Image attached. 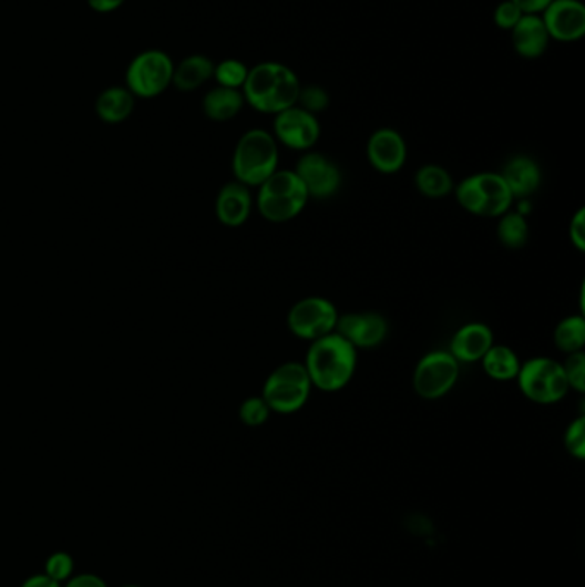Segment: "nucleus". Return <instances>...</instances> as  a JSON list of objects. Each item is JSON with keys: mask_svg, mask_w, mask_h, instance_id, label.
Listing matches in <instances>:
<instances>
[{"mask_svg": "<svg viewBox=\"0 0 585 587\" xmlns=\"http://www.w3.org/2000/svg\"><path fill=\"white\" fill-rule=\"evenodd\" d=\"M305 367L312 389L327 393L340 392L352 382L358 370V349L333 332L311 342Z\"/></svg>", "mask_w": 585, "mask_h": 587, "instance_id": "f257e3e1", "label": "nucleus"}, {"mask_svg": "<svg viewBox=\"0 0 585 587\" xmlns=\"http://www.w3.org/2000/svg\"><path fill=\"white\" fill-rule=\"evenodd\" d=\"M300 81L292 69L280 62H261L249 69L243 95L255 111L277 115L297 105Z\"/></svg>", "mask_w": 585, "mask_h": 587, "instance_id": "f03ea898", "label": "nucleus"}, {"mask_svg": "<svg viewBox=\"0 0 585 587\" xmlns=\"http://www.w3.org/2000/svg\"><path fill=\"white\" fill-rule=\"evenodd\" d=\"M233 171L237 183L258 189L278 171V143L265 130H249L234 150Z\"/></svg>", "mask_w": 585, "mask_h": 587, "instance_id": "7ed1b4c3", "label": "nucleus"}, {"mask_svg": "<svg viewBox=\"0 0 585 587\" xmlns=\"http://www.w3.org/2000/svg\"><path fill=\"white\" fill-rule=\"evenodd\" d=\"M308 202V192L296 172L278 168L258 187L256 208L265 220L284 224L299 217Z\"/></svg>", "mask_w": 585, "mask_h": 587, "instance_id": "20e7f679", "label": "nucleus"}, {"mask_svg": "<svg viewBox=\"0 0 585 587\" xmlns=\"http://www.w3.org/2000/svg\"><path fill=\"white\" fill-rule=\"evenodd\" d=\"M459 205L475 217L500 218L512 210L513 199L500 172H479L455 186Z\"/></svg>", "mask_w": 585, "mask_h": 587, "instance_id": "39448f33", "label": "nucleus"}, {"mask_svg": "<svg viewBox=\"0 0 585 587\" xmlns=\"http://www.w3.org/2000/svg\"><path fill=\"white\" fill-rule=\"evenodd\" d=\"M311 390L305 362L289 361L275 368L266 378L261 397L271 412L294 414L308 404Z\"/></svg>", "mask_w": 585, "mask_h": 587, "instance_id": "423d86ee", "label": "nucleus"}, {"mask_svg": "<svg viewBox=\"0 0 585 587\" xmlns=\"http://www.w3.org/2000/svg\"><path fill=\"white\" fill-rule=\"evenodd\" d=\"M519 389L534 404H558L571 390L562 362L546 356L522 362L517 377Z\"/></svg>", "mask_w": 585, "mask_h": 587, "instance_id": "0eeeda50", "label": "nucleus"}, {"mask_svg": "<svg viewBox=\"0 0 585 587\" xmlns=\"http://www.w3.org/2000/svg\"><path fill=\"white\" fill-rule=\"evenodd\" d=\"M174 61L164 50L140 52L127 65L126 89L136 99H155L172 84Z\"/></svg>", "mask_w": 585, "mask_h": 587, "instance_id": "6e6552de", "label": "nucleus"}, {"mask_svg": "<svg viewBox=\"0 0 585 587\" xmlns=\"http://www.w3.org/2000/svg\"><path fill=\"white\" fill-rule=\"evenodd\" d=\"M460 362L449 351H431L415 364V393L425 401H437L452 392L459 382Z\"/></svg>", "mask_w": 585, "mask_h": 587, "instance_id": "1a4fd4ad", "label": "nucleus"}, {"mask_svg": "<svg viewBox=\"0 0 585 587\" xmlns=\"http://www.w3.org/2000/svg\"><path fill=\"white\" fill-rule=\"evenodd\" d=\"M339 320V309L328 299L311 296L300 299L290 308L287 325L294 337L315 342L335 332Z\"/></svg>", "mask_w": 585, "mask_h": 587, "instance_id": "9d476101", "label": "nucleus"}, {"mask_svg": "<svg viewBox=\"0 0 585 587\" xmlns=\"http://www.w3.org/2000/svg\"><path fill=\"white\" fill-rule=\"evenodd\" d=\"M297 177L305 184L309 199H327L339 193L342 186V172L335 162L318 152H305L297 161Z\"/></svg>", "mask_w": 585, "mask_h": 587, "instance_id": "9b49d317", "label": "nucleus"}, {"mask_svg": "<svg viewBox=\"0 0 585 587\" xmlns=\"http://www.w3.org/2000/svg\"><path fill=\"white\" fill-rule=\"evenodd\" d=\"M321 126L318 117L299 105L287 109L275 115L274 136L277 143L296 150V152H311L318 143Z\"/></svg>", "mask_w": 585, "mask_h": 587, "instance_id": "f8f14e48", "label": "nucleus"}, {"mask_svg": "<svg viewBox=\"0 0 585 587\" xmlns=\"http://www.w3.org/2000/svg\"><path fill=\"white\" fill-rule=\"evenodd\" d=\"M541 18L552 40L572 43L584 37L585 8L581 0H553Z\"/></svg>", "mask_w": 585, "mask_h": 587, "instance_id": "ddd939ff", "label": "nucleus"}, {"mask_svg": "<svg viewBox=\"0 0 585 587\" xmlns=\"http://www.w3.org/2000/svg\"><path fill=\"white\" fill-rule=\"evenodd\" d=\"M368 161L374 171L384 174V176H392L397 172L402 171L407 162V143L399 131L392 127H381L374 131L369 137Z\"/></svg>", "mask_w": 585, "mask_h": 587, "instance_id": "4468645a", "label": "nucleus"}, {"mask_svg": "<svg viewBox=\"0 0 585 587\" xmlns=\"http://www.w3.org/2000/svg\"><path fill=\"white\" fill-rule=\"evenodd\" d=\"M335 332L349 340L356 349H374L388 336V321L380 313L339 315Z\"/></svg>", "mask_w": 585, "mask_h": 587, "instance_id": "2eb2a0df", "label": "nucleus"}, {"mask_svg": "<svg viewBox=\"0 0 585 587\" xmlns=\"http://www.w3.org/2000/svg\"><path fill=\"white\" fill-rule=\"evenodd\" d=\"M253 212L252 187L233 181L225 184L215 199V215L222 226L237 229L244 226Z\"/></svg>", "mask_w": 585, "mask_h": 587, "instance_id": "dca6fc26", "label": "nucleus"}, {"mask_svg": "<svg viewBox=\"0 0 585 587\" xmlns=\"http://www.w3.org/2000/svg\"><path fill=\"white\" fill-rule=\"evenodd\" d=\"M493 330L486 323L472 321L456 330L450 342V354L462 362H481L488 351L493 348Z\"/></svg>", "mask_w": 585, "mask_h": 587, "instance_id": "f3484780", "label": "nucleus"}, {"mask_svg": "<svg viewBox=\"0 0 585 587\" xmlns=\"http://www.w3.org/2000/svg\"><path fill=\"white\" fill-rule=\"evenodd\" d=\"M510 33H512V43L515 52L521 58L528 59V61L543 58L546 54L550 42H552L541 14L522 16L521 21L513 27Z\"/></svg>", "mask_w": 585, "mask_h": 587, "instance_id": "a211bd4d", "label": "nucleus"}, {"mask_svg": "<svg viewBox=\"0 0 585 587\" xmlns=\"http://www.w3.org/2000/svg\"><path fill=\"white\" fill-rule=\"evenodd\" d=\"M500 174L505 179L513 199L531 198L540 189L543 181L540 165L527 155H515L510 158Z\"/></svg>", "mask_w": 585, "mask_h": 587, "instance_id": "6ab92c4d", "label": "nucleus"}, {"mask_svg": "<svg viewBox=\"0 0 585 587\" xmlns=\"http://www.w3.org/2000/svg\"><path fill=\"white\" fill-rule=\"evenodd\" d=\"M136 107V96L126 86L103 90L95 102V112L105 124H121L131 117Z\"/></svg>", "mask_w": 585, "mask_h": 587, "instance_id": "aec40b11", "label": "nucleus"}, {"mask_svg": "<svg viewBox=\"0 0 585 587\" xmlns=\"http://www.w3.org/2000/svg\"><path fill=\"white\" fill-rule=\"evenodd\" d=\"M244 103L246 100L240 90L217 86V89L209 90L203 99V112L215 123H227L239 115Z\"/></svg>", "mask_w": 585, "mask_h": 587, "instance_id": "412c9836", "label": "nucleus"}, {"mask_svg": "<svg viewBox=\"0 0 585 587\" xmlns=\"http://www.w3.org/2000/svg\"><path fill=\"white\" fill-rule=\"evenodd\" d=\"M215 64L206 55L193 54L174 65L172 84L181 92H194L213 78Z\"/></svg>", "mask_w": 585, "mask_h": 587, "instance_id": "4be33fe9", "label": "nucleus"}, {"mask_svg": "<svg viewBox=\"0 0 585 587\" xmlns=\"http://www.w3.org/2000/svg\"><path fill=\"white\" fill-rule=\"evenodd\" d=\"M481 364H483L484 373L494 382H513L517 380L522 361L517 352L509 346L493 343V348L481 359Z\"/></svg>", "mask_w": 585, "mask_h": 587, "instance_id": "5701e85b", "label": "nucleus"}, {"mask_svg": "<svg viewBox=\"0 0 585 587\" xmlns=\"http://www.w3.org/2000/svg\"><path fill=\"white\" fill-rule=\"evenodd\" d=\"M415 187L425 198L441 199L449 196L455 189L453 177L450 172L441 165H424L415 172L414 177Z\"/></svg>", "mask_w": 585, "mask_h": 587, "instance_id": "b1692460", "label": "nucleus"}, {"mask_svg": "<svg viewBox=\"0 0 585 587\" xmlns=\"http://www.w3.org/2000/svg\"><path fill=\"white\" fill-rule=\"evenodd\" d=\"M556 348L565 354L584 351L585 346V318L584 315H572L563 318L556 325L553 333Z\"/></svg>", "mask_w": 585, "mask_h": 587, "instance_id": "393cba45", "label": "nucleus"}, {"mask_svg": "<svg viewBox=\"0 0 585 587\" xmlns=\"http://www.w3.org/2000/svg\"><path fill=\"white\" fill-rule=\"evenodd\" d=\"M496 236L500 243L509 249H521L527 245L528 224L525 215L519 214L517 210H509L503 214L496 227Z\"/></svg>", "mask_w": 585, "mask_h": 587, "instance_id": "a878e982", "label": "nucleus"}, {"mask_svg": "<svg viewBox=\"0 0 585 587\" xmlns=\"http://www.w3.org/2000/svg\"><path fill=\"white\" fill-rule=\"evenodd\" d=\"M247 74H249V69L237 59H225L220 64L215 65V71H213V78L217 80L218 86L233 90L243 89Z\"/></svg>", "mask_w": 585, "mask_h": 587, "instance_id": "bb28decb", "label": "nucleus"}, {"mask_svg": "<svg viewBox=\"0 0 585 587\" xmlns=\"http://www.w3.org/2000/svg\"><path fill=\"white\" fill-rule=\"evenodd\" d=\"M74 557L68 552H53L45 560L43 574L59 584L68 583L74 576Z\"/></svg>", "mask_w": 585, "mask_h": 587, "instance_id": "cd10ccee", "label": "nucleus"}, {"mask_svg": "<svg viewBox=\"0 0 585 587\" xmlns=\"http://www.w3.org/2000/svg\"><path fill=\"white\" fill-rule=\"evenodd\" d=\"M271 411L266 404L265 399L259 397H249L240 404L239 418L246 426H261L270 418Z\"/></svg>", "mask_w": 585, "mask_h": 587, "instance_id": "c85d7f7f", "label": "nucleus"}, {"mask_svg": "<svg viewBox=\"0 0 585 587\" xmlns=\"http://www.w3.org/2000/svg\"><path fill=\"white\" fill-rule=\"evenodd\" d=\"M565 449L572 457L577 461H584L585 459V416H578L577 420L572 421L565 431Z\"/></svg>", "mask_w": 585, "mask_h": 587, "instance_id": "c756f323", "label": "nucleus"}, {"mask_svg": "<svg viewBox=\"0 0 585 587\" xmlns=\"http://www.w3.org/2000/svg\"><path fill=\"white\" fill-rule=\"evenodd\" d=\"M297 105L316 115L327 111L328 105H330V95L321 86H300Z\"/></svg>", "mask_w": 585, "mask_h": 587, "instance_id": "7c9ffc66", "label": "nucleus"}, {"mask_svg": "<svg viewBox=\"0 0 585 587\" xmlns=\"http://www.w3.org/2000/svg\"><path fill=\"white\" fill-rule=\"evenodd\" d=\"M563 371H565L566 382L571 390L575 392H585V354L584 351L568 354L566 361L563 362Z\"/></svg>", "mask_w": 585, "mask_h": 587, "instance_id": "2f4dec72", "label": "nucleus"}, {"mask_svg": "<svg viewBox=\"0 0 585 587\" xmlns=\"http://www.w3.org/2000/svg\"><path fill=\"white\" fill-rule=\"evenodd\" d=\"M522 16L524 12L517 4H513L512 0H503L499 8L494 9V23L500 30L512 31L513 27L521 21Z\"/></svg>", "mask_w": 585, "mask_h": 587, "instance_id": "473e14b6", "label": "nucleus"}, {"mask_svg": "<svg viewBox=\"0 0 585 587\" xmlns=\"http://www.w3.org/2000/svg\"><path fill=\"white\" fill-rule=\"evenodd\" d=\"M568 237H571L572 245L578 253L585 251V210L581 208L577 214L572 217L571 227H568Z\"/></svg>", "mask_w": 585, "mask_h": 587, "instance_id": "72a5a7b5", "label": "nucleus"}, {"mask_svg": "<svg viewBox=\"0 0 585 587\" xmlns=\"http://www.w3.org/2000/svg\"><path fill=\"white\" fill-rule=\"evenodd\" d=\"M62 587H109V584L99 574L84 573L74 574Z\"/></svg>", "mask_w": 585, "mask_h": 587, "instance_id": "f704fd0d", "label": "nucleus"}, {"mask_svg": "<svg viewBox=\"0 0 585 587\" xmlns=\"http://www.w3.org/2000/svg\"><path fill=\"white\" fill-rule=\"evenodd\" d=\"M512 2L517 4L524 14H541L553 0H512Z\"/></svg>", "mask_w": 585, "mask_h": 587, "instance_id": "c9c22d12", "label": "nucleus"}, {"mask_svg": "<svg viewBox=\"0 0 585 587\" xmlns=\"http://www.w3.org/2000/svg\"><path fill=\"white\" fill-rule=\"evenodd\" d=\"M86 2L93 11L102 12V14L117 11L119 8L126 4V0H86Z\"/></svg>", "mask_w": 585, "mask_h": 587, "instance_id": "e433bc0d", "label": "nucleus"}, {"mask_svg": "<svg viewBox=\"0 0 585 587\" xmlns=\"http://www.w3.org/2000/svg\"><path fill=\"white\" fill-rule=\"evenodd\" d=\"M21 587H62V584L55 583V580L50 579L49 576L42 573L27 577Z\"/></svg>", "mask_w": 585, "mask_h": 587, "instance_id": "4c0bfd02", "label": "nucleus"}, {"mask_svg": "<svg viewBox=\"0 0 585 587\" xmlns=\"http://www.w3.org/2000/svg\"><path fill=\"white\" fill-rule=\"evenodd\" d=\"M121 587H145V586H140V584H126V586H121Z\"/></svg>", "mask_w": 585, "mask_h": 587, "instance_id": "58836bf2", "label": "nucleus"}]
</instances>
